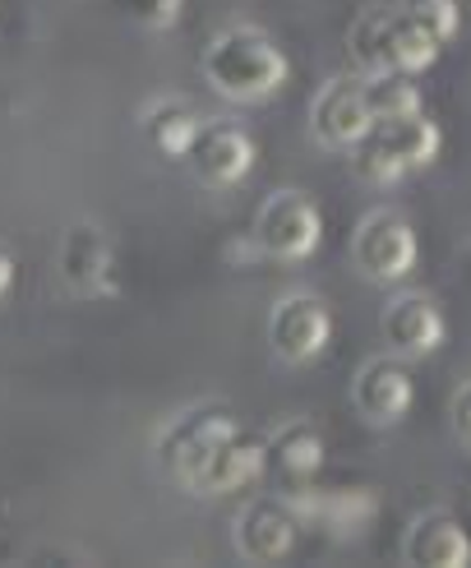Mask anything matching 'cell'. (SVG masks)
<instances>
[{
  "mask_svg": "<svg viewBox=\"0 0 471 568\" xmlns=\"http://www.w3.org/2000/svg\"><path fill=\"white\" fill-rule=\"evenodd\" d=\"M204 74L227 102H264L287 83V55L255 28H227L204 55Z\"/></svg>",
  "mask_w": 471,
  "mask_h": 568,
  "instance_id": "6da1fadb",
  "label": "cell"
},
{
  "mask_svg": "<svg viewBox=\"0 0 471 568\" xmlns=\"http://www.w3.org/2000/svg\"><path fill=\"white\" fill-rule=\"evenodd\" d=\"M319 241H324V217L305 194L283 190L259 209L255 245H259L264 260L300 264V260H310V254L319 250Z\"/></svg>",
  "mask_w": 471,
  "mask_h": 568,
  "instance_id": "7a4b0ae2",
  "label": "cell"
},
{
  "mask_svg": "<svg viewBox=\"0 0 471 568\" xmlns=\"http://www.w3.org/2000/svg\"><path fill=\"white\" fill-rule=\"evenodd\" d=\"M240 435V425L227 416V412H190L185 420H176L172 430L162 435L157 453H162V467L172 471L181 486H199L204 467L213 463V453L222 444H232Z\"/></svg>",
  "mask_w": 471,
  "mask_h": 568,
  "instance_id": "3957f363",
  "label": "cell"
},
{
  "mask_svg": "<svg viewBox=\"0 0 471 568\" xmlns=\"http://www.w3.org/2000/svg\"><path fill=\"white\" fill-rule=\"evenodd\" d=\"M351 254H356V268L370 282H402L421 264V241H416L411 222H402L398 213H375L360 222Z\"/></svg>",
  "mask_w": 471,
  "mask_h": 568,
  "instance_id": "277c9868",
  "label": "cell"
},
{
  "mask_svg": "<svg viewBox=\"0 0 471 568\" xmlns=\"http://www.w3.org/2000/svg\"><path fill=\"white\" fill-rule=\"evenodd\" d=\"M268 343L273 352L291 365H310L332 343V315L315 296H287L268 320Z\"/></svg>",
  "mask_w": 471,
  "mask_h": 568,
  "instance_id": "5b68a950",
  "label": "cell"
},
{
  "mask_svg": "<svg viewBox=\"0 0 471 568\" xmlns=\"http://www.w3.org/2000/svg\"><path fill=\"white\" fill-rule=\"evenodd\" d=\"M255 158H259V149H255V139H249L245 130H236V125H204L185 162L194 166V176H199L204 185L232 190V185H240L249 172H255Z\"/></svg>",
  "mask_w": 471,
  "mask_h": 568,
  "instance_id": "8992f818",
  "label": "cell"
},
{
  "mask_svg": "<svg viewBox=\"0 0 471 568\" xmlns=\"http://www.w3.org/2000/svg\"><path fill=\"white\" fill-rule=\"evenodd\" d=\"M315 134L332 149H356L366 134H375V111L366 98V83L338 79L315 98Z\"/></svg>",
  "mask_w": 471,
  "mask_h": 568,
  "instance_id": "52a82bcc",
  "label": "cell"
},
{
  "mask_svg": "<svg viewBox=\"0 0 471 568\" xmlns=\"http://www.w3.org/2000/svg\"><path fill=\"white\" fill-rule=\"evenodd\" d=\"M356 412L370 425H398L402 416H411L416 407V379L402 361H370L366 371L356 375Z\"/></svg>",
  "mask_w": 471,
  "mask_h": 568,
  "instance_id": "ba28073f",
  "label": "cell"
},
{
  "mask_svg": "<svg viewBox=\"0 0 471 568\" xmlns=\"http://www.w3.org/2000/svg\"><path fill=\"white\" fill-rule=\"evenodd\" d=\"M383 337L398 356H434L449 337V324L430 296H398L383 310Z\"/></svg>",
  "mask_w": 471,
  "mask_h": 568,
  "instance_id": "9c48e42d",
  "label": "cell"
},
{
  "mask_svg": "<svg viewBox=\"0 0 471 568\" xmlns=\"http://www.w3.org/2000/svg\"><path fill=\"white\" fill-rule=\"evenodd\" d=\"M61 273L79 296L111 292V273H116V250L98 232V226H74L61 245Z\"/></svg>",
  "mask_w": 471,
  "mask_h": 568,
  "instance_id": "30bf717a",
  "label": "cell"
},
{
  "mask_svg": "<svg viewBox=\"0 0 471 568\" xmlns=\"http://www.w3.org/2000/svg\"><path fill=\"white\" fill-rule=\"evenodd\" d=\"M236 550L249 564H283L296 550V518L277 504H255L236 518Z\"/></svg>",
  "mask_w": 471,
  "mask_h": 568,
  "instance_id": "8fae6325",
  "label": "cell"
},
{
  "mask_svg": "<svg viewBox=\"0 0 471 568\" xmlns=\"http://www.w3.org/2000/svg\"><path fill=\"white\" fill-rule=\"evenodd\" d=\"M264 471H268V444L249 439V435H236L232 444H222L213 453V463L204 467V476H199V486H194V490H204V495H236V490L255 486Z\"/></svg>",
  "mask_w": 471,
  "mask_h": 568,
  "instance_id": "7c38bea8",
  "label": "cell"
},
{
  "mask_svg": "<svg viewBox=\"0 0 471 568\" xmlns=\"http://www.w3.org/2000/svg\"><path fill=\"white\" fill-rule=\"evenodd\" d=\"M407 564L421 568H467L471 564V536L453 518H421L407 536Z\"/></svg>",
  "mask_w": 471,
  "mask_h": 568,
  "instance_id": "4fadbf2b",
  "label": "cell"
},
{
  "mask_svg": "<svg viewBox=\"0 0 471 568\" xmlns=\"http://www.w3.org/2000/svg\"><path fill=\"white\" fill-rule=\"evenodd\" d=\"M199 130H204L199 111L185 106V102H157V106H149V116H144V134H149V144L162 158H190Z\"/></svg>",
  "mask_w": 471,
  "mask_h": 568,
  "instance_id": "5bb4252c",
  "label": "cell"
},
{
  "mask_svg": "<svg viewBox=\"0 0 471 568\" xmlns=\"http://www.w3.org/2000/svg\"><path fill=\"white\" fill-rule=\"evenodd\" d=\"M383 61H388V74H426L434 61H439V42L426 33L421 23H411L407 14H393L388 19V42H383Z\"/></svg>",
  "mask_w": 471,
  "mask_h": 568,
  "instance_id": "9a60e30c",
  "label": "cell"
},
{
  "mask_svg": "<svg viewBox=\"0 0 471 568\" xmlns=\"http://www.w3.org/2000/svg\"><path fill=\"white\" fill-rule=\"evenodd\" d=\"M268 458H277V471L283 480H296V486H310V480L324 471V439L310 425H287L277 444L268 448Z\"/></svg>",
  "mask_w": 471,
  "mask_h": 568,
  "instance_id": "2e32d148",
  "label": "cell"
},
{
  "mask_svg": "<svg viewBox=\"0 0 471 568\" xmlns=\"http://www.w3.org/2000/svg\"><path fill=\"white\" fill-rule=\"evenodd\" d=\"M379 134L388 139V149H393L402 158V166L411 172V166H430L443 149V130L439 121H430L426 111H416V116H402L393 125H379Z\"/></svg>",
  "mask_w": 471,
  "mask_h": 568,
  "instance_id": "e0dca14e",
  "label": "cell"
},
{
  "mask_svg": "<svg viewBox=\"0 0 471 568\" xmlns=\"http://www.w3.org/2000/svg\"><path fill=\"white\" fill-rule=\"evenodd\" d=\"M366 98H370V111H375V130L379 125H393L402 116H416L426 102H421V89H416L411 74H375L366 83Z\"/></svg>",
  "mask_w": 471,
  "mask_h": 568,
  "instance_id": "ac0fdd59",
  "label": "cell"
},
{
  "mask_svg": "<svg viewBox=\"0 0 471 568\" xmlns=\"http://www.w3.org/2000/svg\"><path fill=\"white\" fill-rule=\"evenodd\" d=\"M388 19H393V14H366V19H356V23H351V38H347L351 61L366 70L370 79H375V74H388V61H383Z\"/></svg>",
  "mask_w": 471,
  "mask_h": 568,
  "instance_id": "d6986e66",
  "label": "cell"
},
{
  "mask_svg": "<svg viewBox=\"0 0 471 568\" xmlns=\"http://www.w3.org/2000/svg\"><path fill=\"white\" fill-rule=\"evenodd\" d=\"M356 153V176L360 181H370V185H393V181H402L407 176V166H402V158L388 149V139L375 130V134H366L360 144L351 149Z\"/></svg>",
  "mask_w": 471,
  "mask_h": 568,
  "instance_id": "ffe728a7",
  "label": "cell"
},
{
  "mask_svg": "<svg viewBox=\"0 0 471 568\" xmlns=\"http://www.w3.org/2000/svg\"><path fill=\"white\" fill-rule=\"evenodd\" d=\"M402 14H407L411 23H421L439 47H443V42H453V38H458V28H462L458 0H407Z\"/></svg>",
  "mask_w": 471,
  "mask_h": 568,
  "instance_id": "44dd1931",
  "label": "cell"
},
{
  "mask_svg": "<svg viewBox=\"0 0 471 568\" xmlns=\"http://www.w3.org/2000/svg\"><path fill=\"white\" fill-rule=\"evenodd\" d=\"M121 10L144 28H172L185 10V0H121Z\"/></svg>",
  "mask_w": 471,
  "mask_h": 568,
  "instance_id": "7402d4cb",
  "label": "cell"
},
{
  "mask_svg": "<svg viewBox=\"0 0 471 568\" xmlns=\"http://www.w3.org/2000/svg\"><path fill=\"white\" fill-rule=\"evenodd\" d=\"M453 430L462 444H471V388H462L458 403H453Z\"/></svg>",
  "mask_w": 471,
  "mask_h": 568,
  "instance_id": "603a6c76",
  "label": "cell"
},
{
  "mask_svg": "<svg viewBox=\"0 0 471 568\" xmlns=\"http://www.w3.org/2000/svg\"><path fill=\"white\" fill-rule=\"evenodd\" d=\"M14 282H19V264H14V254H10V250H0V301H10Z\"/></svg>",
  "mask_w": 471,
  "mask_h": 568,
  "instance_id": "cb8c5ba5",
  "label": "cell"
}]
</instances>
